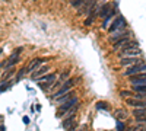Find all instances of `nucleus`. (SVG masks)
I'll list each match as a JSON object with an SVG mask.
<instances>
[{"label":"nucleus","mask_w":146,"mask_h":131,"mask_svg":"<svg viewBox=\"0 0 146 131\" xmlns=\"http://www.w3.org/2000/svg\"><path fill=\"white\" fill-rule=\"evenodd\" d=\"M92 20H94V18H92V16H89L86 20H85V25H86V26H88V25H91V23H92Z\"/></svg>","instance_id":"24"},{"label":"nucleus","mask_w":146,"mask_h":131,"mask_svg":"<svg viewBox=\"0 0 146 131\" xmlns=\"http://www.w3.org/2000/svg\"><path fill=\"white\" fill-rule=\"evenodd\" d=\"M137 122H146V117H136Z\"/></svg>","instance_id":"23"},{"label":"nucleus","mask_w":146,"mask_h":131,"mask_svg":"<svg viewBox=\"0 0 146 131\" xmlns=\"http://www.w3.org/2000/svg\"><path fill=\"white\" fill-rule=\"evenodd\" d=\"M35 80H38V83H42V82H54L56 80V74L53 73V74H42V76H40V77H36Z\"/></svg>","instance_id":"13"},{"label":"nucleus","mask_w":146,"mask_h":131,"mask_svg":"<svg viewBox=\"0 0 146 131\" xmlns=\"http://www.w3.org/2000/svg\"><path fill=\"white\" fill-rule=\"evenodd\" d=\"M136 63H140V58L139 57H123V60L120 61L121 66H133Z\"/></svg>","instance_id":"10"},{"label":"nucleus","mask_w":146,"mask_h":131,"mask_svg":"<svg viewBox=\"0 0 146 131\" xmlns=\"http://www.w3.org/2000/svg\"><path fill=\"white\" fill-rule=\"evenodd\" d=\"M114 117L117 118L118 121H124L126 118H127V111L126 109H117L115 114H114Z\"/></svg>","instance_id":"14"},{"label":"nucleus","mask_w":146,"mask_h":131,"mask_svg":"<svg viewBox=\"0 0 146 131\" xmlns=\"http://www.w3.org/2000/svg\"><path fill=\"white\" fill-rule=\"evenodd\" d=\"M114 32H115V34L110 37V41H113V42H115L117 39L123 38V37H129V34H124V32H123V29H117V31H114Z\"/></svg>","instance_id":"12"},{"label":"nucleus","mask_w":146,"mask_h":131,"mask_svg":"<svg viewBox=\"0 0 146 131\" xmlns=\"http://www.w3.org/2000/svg\"><path fill=\"white\" fill-rule=\"evenodd\" d=\"M133 95H135V92H129V90H121L120 92L121 98H129V96H133Z\"/></svg>","instance_id":"20"},{"label":"nucleus","mask_w":146,"mask_h":131,"mask_svg":"<svg viewBox=\"0 0 146 131\" xmlns=\"http://www.w3.org/2000/svg\"><path fill=\"white\" fill-rule=\"evenodd\" d=\"M127 105L133 106V108H143V106H146V101L139 99V98H131V99H127Z\"/></svg>","instance_id":"8"},{"label":"nucleus","mask_w":146,"mask_h":131,"mask_svg":"<svg viewBox=\"0 0 146 131\" xmlns=\"http://www.w3.org/2000/svg\"><path fill=\"white\" fill-rule=\"evenodd\" d=\"M126 28V20H124V18L123 16H118L113 23H111V26H110V34L111 32H114V31H117V29H124Z\"/></svg>","instance_id":"4"},{"label":"nucleus","mask_w":146,"mask_h":131,"mask_svg":"<svg viewBox=\"0 0 146 131\" xmlns=\"http://www.w3.org/2000/svg\"><path fill=\"white\" fill-rule=\"evenodd\" d=\"M73 2H75V0H70V5H72V3H73Z\"/></svg>","instance_id":"26"},{"label":"nucleus","mask_w":146,"mask_h":131,"mask_svg":"<svg viewBox=\"0 0 146 131\" xmlns=\"http://www.w3.org/2000/svg\"><path fill=\"white\" fill-rule=\"evenodd\" d=\"M76 103H78V98H72L69 102H66V103H62V106L58 108V112H57V115H58V117H62L63 114L69 112L72 106H73V105H76Z\"/></svg>","instance_id":"3"},{"label":"nucleus","mask_w":146,"mask_h":131,"mask_svg":"<svg viewBox=\"0 0 146 131\" xmlns=\"http://www.w3.org/2000/svg\"><path fill=\"white\" fill-rule=\"evenodd\" d=\"M85 2H86V0H75V2L72 3V6H73V7H80Z\"/></svg>","instance_id":"22"},{"label":"nucleus","mask_w":146,"mask_h":131,"mask_svg":"<svg viewBox=\"0 0 146 131\" xmlns=\"http://www.w3.org/2000/svg\"><path fill=\"white\" fill-rule=\"evenodd\" d=\"M32 2H36V0H32Z\"/></svg>","instance_id":"28"},{"label":"nucleus","mask_w":146,"mask_h":131,"mask_svg":"<svg viewBox=\"0 0 146 131\" xmlns=\"http://www.w3.org/2000/svg\"><path fill=\"white\" fill-rule=\"evenodd\" d=\"M129 82L131 83V86L146 85V73H136L133 76H129Z\"/></svg>","instance_id":"2"},{"label":"nucleus","mask_w":146,"mask_h":131,"mask_svg":"<svg viewBox=\"0 0 146 131\" xmlns=\"http://www.w3.org/2000/svg\"><path fill=\"white\" fill-rule=\"evenodd\" d=\"M133 90H135V92L146 93V85H136V86H133Z\"/></svg>","instance_id":"19"},{"label":"nucleus","mask_w":146,"mask_h":131,"mask_svg":"<svg viewBox=\"0 0 146 131\" xmlns=\"http://www.w3.org/2000/svg\"><path fill=\"white\" fill-rule=\"evenodd\" d=\"M133 117H146V106H143V108H136L135 111H133Z\"/></svg>","instance_id":"16"},{"label":"nucleus","mask_w":146,"mask_h":131,"mask_svg":"<svg viewBox=\"0 0 146 131\" xmlns=\"http://www.w3.org/2000/svg\"><path fill=\"white\" fill-rule=\"evenodd\" d=\"M67 77H69V71H64V73H62V76H60V79H62V80H64Z\"/></svg>","instance_id":"25"},{"label":"nucleus","mask_w":146,"mask_h":131,"mask_svg":"<svg viewBox=\"0 0 146 131\" xmlns=\"http://www.w3.org/2000/svg\"><path fill=\"white\" fill-rule=\"evenodd\" d=\"M140 71H146V64L145 63H136V64H133L127 71H124V76L129 77V76H133V74H136V73H140Z\"/></svg>","instance_id":"1"},{"label":"nucleus","mask_w":146,"mask_h":131,"mask_svg":"<svg viewBox=\"0 0 146 131\" xmlns=\"http://www.w3.org/2000/svg\"><path fill=\"white\" fill-rule=\"evenodd\" d=\"M48 70H50V66H48V64H45V66H42V67H38L36 70H34L32 73H31V77H32V79H36V77H40V76H42V74H47Z\"/></svg>","instance_id":"9"},{"label":"nucleus","mask_w":146,"mask_h":131,"mask_svg":"<svg viewBox=\"0 0 146 131\" xmlns=\"http://www.w3.org/2000/svg\"><path fill=\"white\" fill-rule=\"evenodd\" d=\"M73 120H75V117L70 115V117L67 118V120L63 122V128H70V127H72V124H73Z\"/></svg>","instance_id":"18"},{"label":"nucleus","mask_w":146,"mask_h":131,"mask_svg":"<svg viewBox=\"0 0 146 131\" xmlns=\"http://www.w3.org/2000/svg\"><path fill=\"white\" fill-rule=\"evenodd\" d=\"M96 108L102 109V111H107L108 109V103L107 102H98V103H96Z\"/></svg>","instance_id":"21"},{"label":"nucleus","mask_w":146,"mask_h":131,"mask_svg":"<svg viewBox=\"0 0 146 131\" xmlns=\"http://www.w3.org/2000/svg\"><path fill=\"white\" fill-rule=\"evenodd\" d=\"M44 61H45V60H42V58H35V60H32V61L28 64V67L25 68V71H27V73H32V71L38 68Z\"/></svg>","instance_id":"7"},{"label":"nucleus","mask_w":146,"mask_h":131,"mask_svg":"<svg viewBox=\"0 0 146 131\" xmlns=\"http://www.w3.org/2000/svg\"><path fill=\"white\" fill-rule=\"evenodd\" d=\"M22 51V48H18L13 54L10 55V58H9V61L6 63V67H10V66H13V64H16L18 61H19V53Z\"/></svg>","instance_id":"11"},{"label":"nucleus","mask_w":146,"mask_h":131,"mask_svg":"<svg viewBox=\"0 0 146 131\" xmlns=\"http://www.w3.org/2000/svg\"><path fill=\"white\" fill-rule=\"evenodd\" d=\"M73 83H75V79H69L67 82H64V83H63V88L60 89V90H57V92H56L54 99H56V98H58V96H62V95H64L66 92H69V90L72 89V86H73Z\"/></svg>","instance_id":"6"},{"label":"nucleus","mask_w":146,"mask_h":131,"mask_svg":"<svg viewBox=\"0 0 146 131\" xmlns=\"http://www.w3.org/2000/svg\"><path fill=\"white\" fill-rule=\"evenodd\" d=\"M142 55V51L137 48V47H135V48H123V53L120 54V57H140Z\"/></svg>","instance_id":"5"},{"label":"nucleus","mask_w":146,"mask_h":131,"mask_svg":"<svg viewBox=\"0 0 146 131\" xmlns=\"http://www.w3.org/2000/svg\"><path fill=\"white\" fill-rule=\"evenodd\" d=\"M0 121H2V117H0Z\"/></svg>","instance_id":"27"},{"label":"nucleus","mask_w":146,"mask_h":131,"mask_svg":"<svg viewBox=\"0 0 146 131\" xmlns=\"http://www.w3.org/2000/svg\"><path fill=\"white\" fill-rule=\"evenodd\" d=\"M110 9H111V5H110V3H105V5H104V6H102V7L98 10V12H100L98 15H100L101 18H105V16L110 13Z\"/></svg>","instance_id":"15"},{"label":"nucleus","mask_w":146,"mask_h":131,"mask_svg":"<svg viewBox=\"0 0 146 131\" xmlns=\"http://www.w3.org/2000/svg\"><path fill=\"white\" fill-rule=\"evenodd\" d=\"M72 95H73V92H72V90H69V92H66V93H64V96L62 95V96L56 98V101H57V102H63V101H67L69 98H72Z\"/></svg>","instance_id":"17"}]
</instances>
